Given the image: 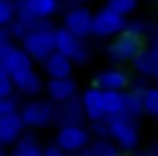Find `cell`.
<instances>
[{
  "label": "cell",
  "mask_w": 158,
  "mask_h": 156,
  "mask_svg": "<svg viewBox=\"0 0 158 156\" xmlns=\"http://www.w3.org/2000/svg\"><path fill=\"white\" fill-rule=\"evenodd\" d=\"M13 145V155L15 156H41L43 152L33 134L19 135Z\"/></svg>",
  "instance_id": "cell-16"
},
{
  "label": "cell",
  "mask_w": 158,
  "mask_h": 156,
  "mask_svg": "<svg viewBox=\"0 0 158 156\" xmlns=\"http://www.w3.org/2000/svg\"><path fill=\"white\" fill-rule=\"evenodd\" d=\"M64 28L78 38H85L93 33V15L87 8L80 6L70 10L64 17Z\"/></svg>",
  "instance_id": "cell-9"
},
{
  "label": "cell",
  "mask_w": 158,
  "mask_h": 156,
  "mask_svg": "<svg viewBox=\"0 0 158 156\" xmlns=\"http://www.w3.org/2000/svg\"><path fill=\"white\" fill-rule=\"evenodd\" d=\"M96 86L100 89H115L122 91L128 86L127 76L118 69H108L101 72L96 77Z\"/></svg>",
  "instance_id": "cell-15"
},
{
  "label": "cell",
  "mask_w": 158,
  "mask_h": 156,
  "mask_svg": "<svg viewBox=\"0 0 158 156\" xmlns=\"http://www.w3.org/2000/svg\"><path fill=\"white\" fill-rule=\"evenodd\" d=\"M82 107L84 112L91 121H99L105 117L102 91L99 87L89 88L82 96Z\"/></svg>",
  "instance_id": "cell-12"
},
{
  "label": "cell",
  "mask_w": 158,
  "mask_h": 156,
  "mask_svg": "<svg viewBox=\"0 0 158 156\" xmlns=\"http://www.w3.org/2000/svg\"><path fill=\"white\" fill-rule=\"evenodd\" d=\"M13 88H14V84L11 81V76L3 68H0V97L11 96Z\"/></svg>",
  "instance_id": "cell-25"
},
{
  "label": "cell",
  "mask_w": 158,
  "mask_h": 156,
  "mask_svg": "<svg viewBox=\"0 0 158 156\" xmlns=\"http://www.w3.org/2000/svg\"><path fill=\"white\" fill-rule=\"evenodd\" d=\"M19 113L24 125L31 127H44L55 117V107L46 99H35L27 103Z\"/></svg>",
  "instance_id": "cell-4"
},
{
  "label": "cell",
  "mask_w": 158,
  "mask_h": 156,
  "mask_svg": "<svg viewBox=\"0 0 158 156\" xmlns=\"http://www.w3.org/2000/svg\"><path fill=\"white\" fill-rule=\"evenodd\" d=\"M127 28L124 15L113 11L108 6L93 17V33L99 37H109L120 33Z\"/></svg>",
  "instance_id": "cell-5"
},
{
  "label": "cell",
  "mask_w": 158,
  "mask_h": 156,
  "mask_svg": "<svg viewBox=\"0 0 158 156\" xmlns=\"http://www.w3.org/2000/svg\"><path fill=\"white\" fill-rule=\"evenodd\" d=\"M11 81L19 92L27 96H35L42 91V80L32 68H25L11 74Z\"/></svg>",
  "instance_id": "cell-11"
},
{
  "label": "cell",
  "mask_w": 158,
  "mask_h": 156,
  "mask_svg": "<svg viewBox=\"0 0 158 156\" xmlns=\"http://www.w3.org/2000/svg\"><path fill=\"white\" fill-rule=\"evenodd\" d=\"M142 106L144 111L152 116L158 117V88L148 89L142 99Z\"/></svg>",
  "instance_id": "cell-21"
},
{
  "label": "cell",
  "mask_w": 158,
  "mask_h": 156,
  "mask_svg": "<svg viewBox=\"0 0 158 156\" xmlns=\"http://www.w3.org/2000/svg\"><path fill=\"white\" fill-rule=\"evenodd\" d=\"M42 155H46V156H62L63 151L57 144H55V145H49L48 147H46L43 150Z\"/></svg>",
  "instance_id": "cell-30"
},
{
  "label": "cell",
  "mask_w": 158,
  "mask_h": 156,
  "mask_svg": "<svg viewBox=\"0 0 158 156\" xmlns=\"http://www.w3.org/2000/svg\"><path fill=\"white\" fill-rule=\"evenodd\" d=\"M18 108L17 99L13 96L0 97V115H5L9 112H14Z\"/></svg>",
  "instance_id": "cell-27"
},
{
  "label": "cell",
  "mask_w": 158,
  "mask_h": 156,
  "mask_svg": "<svg viewBox=\"0 0 158 156\" xmlns=\"http://www.w3.org/2000/svg\"><path fill=\"white\" fill-rule=\"evenodd\" d=\"M11 42V34L8 27H0V49Z\"/></svg>",
  "instance_id": "cell-29"
},
{
  "label": "cell",
  "mask_w": 158,
  "mask_h": 156,
  "mask_svg": "<svg viewBox=\"0 0 158 156\" xmlns=\"http://www.w3.org/2000/svg\"><path fill=\"white\" fill-rule=\"evenodd\" d=\"M105 116H119L124 113L125 96L115 89H101Z\"/></svg>",
  "instance_id": "cell-17"
},
{
  "label": "cell",
  "mask_w": 158,
  "mask_h": 156,
  "mask_svg": "<svg viewBox=\"0 0 158 156\" xmlns=\"http://www.w3.org/2000/svg\"><path fill=\"white\" fill-rule=\"evenodd\" d=\"M125 96V95H124ZM140 108H142V101L135 97V96H125V107H124V115H130V116H134V115H138L140 112Z\"/></svg>",
  "instance_id": "cell-26"
},
{
  "label": "cell",
  "mask_w": 158,
  "mask_h": 156,
  "mask_svg": "<svg viewBox=\"0 0 158 156\" xmlns=\"http://www.w3.org/2000/svg\"><path fill=\"white\" fill-rule=\"evenodd\" d=\"M44 69L51 78L70 77L72 72V60L58 50H55L44 59Z\"/></svg>",
  "instance_id": "cell-13"
},
{
  "label": "cell",
  "mask_w": 158,
  "mask_h": 156,
  "mask_svg": "<svg viewBox=\"0 0 158 156\" xmlns=\"http://www.w3.org/2000/svg\"><path fill=\"white\" fill-rule=\"evenodd\" d=\"M139 45L138 37L127 32L108 48V56L114 62H124L133 58L138 53Z\"/></svg>",
  "instance_id": "cell-10"
},
{
  "label": "cell",
  "mask_w": 158,
  "mask_h": 156,
  "mask_svg": "<svg viewBox=\"0 0 158 156\" xmlns=\"http://www.w3.org/2000/svg\"><path fill=\"white\" fill-rule=\"evenodd\" d=\"M90 141V135L86 130L77 125L63 126L56 137V144L64 152L82 151Z\"/></svg>",
  "instance_id": "cell-6"
},
{
  "label": "cell",
  "mask_w": 158,
  "mask_h": 156,
  "mask_svg": "<svg viewBox=\"0 0 158 156\" xmlns=\"http://www.w3.org/2000/svg\"><path fill=\"white\" fill-rule=\"evenodd\" d=\"M0 126L9 127L13 130H18V131L22 132L24 123H23L20 113L18 111H14V112H9L5 115H0Z\"/></svg>",
  "instance_id": "cell-24"
},
{
  "label": "cell",
  "mask_w": 158,
  "mask_h": 156,
  "mask_svg": "<svg viewBox=\"0 0 158 156\" xmlns=\"http://www.w3.org/2000/svg\"><path fill=\"white\" fill-rule=\"evenodd\" d=\"M47 92L53 101L63 102L75 96L76 83L70 77L51 78V81L47 84Z\"/></svg>",
  "instance_id": "cell-14"
},
{
  "label": "cell",
  "mask_w": 158,
  "mask_h": 156,
  "mask_svg": "<svg viewBox=\"0 0 158 156\" xmlns=\"http://www.w3.org/2000/svg\"><path fill=\"white\" fill-rule=\"evenodd\" d=\"M22 45L32 59L44 60L56 50L55 30L46 19L38 20L22 38Z\"/></svg>",
  "instance_id": "cell-1"
},
{
  "label": "cell",
  "mask_w": 158,
  "mask_h": 156,
  "mask_svg": "<svg viewBox=\"0 0 158 156\" xmlns=\"http://www.w3.org/2000/svg\"><path fill=\"white\" fill-rule=\"evenodd\" d=\"M85 152L94 156H115L118 155V149L106 140H98L91 146H89Z\"/></svg>",
  "instance_id": "cell-20"
},
{
  "label": "cell",
  "mask_w": 158,
  "mask_h": 156,
  "mask_svg": "<svg viewBox=\"0 0 158 156\" xmlns=\"http://www.w3.org/2000/svg\"><path fill=\"white\" fill-rule=\"evenodd\" d=\"M82 2H87V0H82Z\"/></svg>",
  "instance_id": "cell-32"
},
{
  "label": "cell",
  "mask_w": 158,
  "mask_h": 156,
  "mask_svg": "<svg viewBox=\"0 0 158 156\" xmlns=\"http://www.w3.org/2000/svg\"><path fill=\"white\" fill-rule=\"evenodd\" d=\"M108 128H109V135H111L114 140L124 150H131L137 146L138 144L137 130L125 117H123V115L111 116L108 123Z\"/></svg>",
  "instance_id": "cell-7"
},
{
  "label": "cell",
  "mask_w": 158,
  "mask_h": 156,
  "mask_svg": "<svg viewBox=\"0 0 158 156\" xmlns=\"http://www.w3.org/2000/svg\"><path fill=\"white\" fill-rule=\"evenodd\" d=\"M17 18L15 0H0V27H9Z\"/></svg>",
  "instance_id": "cell-19"
},
{
  "label": "cell",
  "mask_w": 158,
  "mask_h": 156,
  "mask_svg": "<svg viewBox=\"0 0 158 156\" xmlns=\"http://www.w3.org/2000/svg\"><path fill=\"white\" fill-rule=\"evenodd\" d=\"M81 38L76 37L69 29L61 28L55 30V45L56 50L61 52L64 56H67L71 60L76 63L86 62L89 53L85 45L80 41Z\"/></svg>",
  "instance_id": "cell-3"
},
{
  "label": "cell",
  "mask_w": 158,
  "mask_h": 156,
  "mask_svg": "<svg viewBox=\"0 0 158 156\" xmlns=\"http://www.w3.org/2000/svg\"><path fill=\"white\" fill-rule=\"evenodd\" d=\"M153 74L157 77V80H158V66L156 67V69H154V72H153Z\"/></svg>",
  "instance_id": "cell-31"
},
{
  "label": "cell",
  "mask_w": 158,
  "mask_h": 156,
  "mask_svg": "<svg viewBox=\"0 0 158 156\" xmlns=\"http://www.w3.org/2000/svg\"><path fill=\"white\" fill-rule=\"evenodd\" d=\"M17 3V18L38 21L53 15L57 8V0H15Z\"/></svg>",
  "instance_id": "cell-2"
},
{
  "label": "cell",
  "mask_w": 158,
  "mask_h": 156,
  "mask_svg": "<svg viewBox=\"0 0 158 156\" xmlns=\"http://www.w3.org/2000/svg\"><path fill=\"white\" fill-rule=\"evenodd\" d=\"M0 68L11 76L18 71L32 68V58L23 48H18L10 42L0 49Z\"/></svg>",
  "instance_id": "cell-8"
},
{
  "label": "cell",
  "mask_w": 158,
  "mask_h": 156,
  "mask_svg": "<svg viewBox=\"0 0 158 156\" xmlns=\"http://www.w3.org/2000/svg\"><path fill=\"white\" fill-rule=\"evenodd\" d=\"M134 66L143 73L153 74L156 67L158 66V54L156 52H144L134 56Z\"/></svg>",
  "instance_id": "cell-18"
},
{
  "label": "cell",
  "mask_w": 158,
  "mask_h": 156,
  "mask_svg": "<svg viewBox=\"0 0 158 156\" xmlns=\"http://www.w3.org/2000/svg\"><path fill=\"white\" fill-rule=\"evenodd\" d=\"M138 4V0H108V8L120 15L131 13Z\"/></svg>",
  "instance_id": "cell-23"
},
{
  "label": "cell",
  "mask_w": 158,
  "mask_h": 156,
  "mask_svg": "<svg viewBox=\"0 0 158 156\" xmlns=\"http://www.w3.org/2000/svg\"><path fill=\"white\" fill-rule=\"evenodd\" d=\"M95 123L93 125V130L94 132L100 136V137H104V136H108L109 135V128H108V125H105L101 122V120L99 121H94Z\"/></svg>",
  "instance_id": "cell-28"
},
{
  "label": "cell",
  "mask_w": 158,
  "mask_h": 156,
  "mask_svg": "<svg viewBox=\"0 0 158 156\" xmlns=\"http://www.w3.org/2000/svg\"><path fill=\"white\" fill-rule=\"evenodd\" d=\"M19 135H20V131H18V130L0 126V155L5 154L6 147L14 144L15 140L19 137Z\"/></svg>",
  "instance_id": "cell-22"
}]
</instances>
